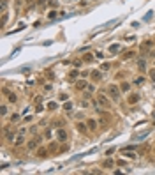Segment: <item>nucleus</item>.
<instances>
[{"label": "nucleus", "instance_id": "1", "mask_svg": "<svg viewBox=\"0 0 155 175\" xmlns=\"http://www.w3.org/2000/svg\"><path fill=\"white\" fill-rule=\"evenodd\" d=\"M108 92H109V95L113 97V101H120V85H109V88H108Z\"/></svg>", "mask_w": 155, "mask_h": 175}, {"label": "nucleus", "instance_id": "31", "mask_svg": "<svg viewBox=\"0 0 155 175\" xmlns=\"http://www.w3.org/2000/svg\"><path fill=\"white\" fill-rule=\"evenodd\" d=\"M113 152H115V149H113V147H111V149H109V150H108V152H106V156H108V158H109V156H111V154H113Z\"/></svg>", "mask_w": 155, "mask_h": 175}, {"label": "nucleus", "instance_id": "8", "mask_svg": "<svg viewBox=\"0 0 155 175\" xmlns=\"http://www.w3.org/2000/svg\"><path fill=\"white\" fill-rule=\"evenodd\" d=\"M76 127H78V131H79V133H86L88 131V124L86 122H78Z\"/></svg>", "mask_w": 155, "mask_h": 175}, {"label": "nucleus", "instance_id": "33", "mask_svg": "<svg viewBox=\"0 0 155 175\" xmlns=\"http://www.w3.org/2000/svg\"><path fill=\"white\" fill-rule=\"evenodd\" d=\"M86 90H88V92H93V90H95V87H93V85H88V88H86Z\"/></svg>", "mask_w": 155, "mask_h": 175}, {"label": "nucleus", "instance_id": "15", "mask_svg": "<svg viewBox=\"0 0 155 175\" xmlns=\"http://www.w3.org/2000/svg\"><path fill=\"white\" fill-rule=\"evenodd\" d=\"M78 74H79V71H78V69H72V71L69 73V78H71V80H74V78H78Z\"/></svg>", "mask_w": 155, "mask_h": 175}, {"label": "nucleus", "instance_id": "29", "mask_svg": "<svg viewBox=\"0 0 155 175\" xmlns=\"http://www.w3.org/2000/svg\"><path fill=\"white\" fill-rule=\"evenodd\" d=\"M5 7H7V0H2V12L5 11Z\"/></svg>", "mask_w": 155, "mask_h": 175}, {"label": "nucleus", "instance_id": "19", "mask_svg": "<svg viewBox=\"0 0 155 175\" xmlns=\"http://www.w3.org/2000/svg\"><path fill=\"white\" fill-rule=\"evenodd\" d=\"M58 108V104L55 103V101H51V103H48V110H56Z\"/></svg>", "mask_w": 155, "mask_h": 175}, {"label": "nucleus", "instance_id": "32", "mask_svg": "<svg viewBox=\"0 0 155 175\" xmlns=\"http://www.w3.org/2000/svg\"><path fill=\"white\" fill-rule=\"evenodd\" d=\"M44 136H46V138H49V136H51V129H48V131L44 133Z\"/></svg>", "mask_w": 155, "mask_h": 175}, {"label": "nucleus", "instance_id": "7", "mask_svg": "<svg viewBox=\"0 0 155 175\" xmlns=\"http://www.w3.org/2000/svg\"><path fill=\"white\" fill-rule=\"evenodd\" d=\"M76 88H78V90H86V88H88V83H86L85 80H78V82H76Z\"/></svg>", "mask_w": 155, "mask_h": 175}, {"label": "nucleus", "instance_id": "24", "mask_svg": "<svg viewBox=\"0 0 155 175\" xmlns=\"http://www.w3.org/2000/svg\"><path fill=\"white\" fill-rule=\"evenodd\" d=\"M7 23V14H5V11L2 12V25H5Z\"/></svg>", "mask_w": 155, "mask_h": 175}, {"label": "nucleus", "instance_id": "4", "mask_svg": "<svg viewBox=\"0 0 155 175\" xmlns=\"http://www.w3.org/2000/svg\"><path fill=\"white\" fill-rule=\"evenodd\" d=\"M139 99H141V95L134 92V94H130V95L127 97V103H129L130 106H134V104H138V103H139Z\"/></svg>", "mask_w": 155, "mask_h": 175}, {"label": "nucleus", "instance_id": "35", "mask_svg": "<svg viewBox=\"0 0 155 175\" xmlns=\"http://www.w3.org/2000/svg\"><path fill=\"white\" fill-rule=\"evenodd\" d=\"M27 2H28V4H32V2H34V0H27Z\"/></svg>", "mask_w": 155, "mask_h": 175}, {"label": "nucleus", "instance_id": "20", "mask_svg": "<svg viewBox=\"0 0 155 175\" xmlns=\"http://www.w3.org/2000/svg\"><path fill=\"white\" fill-rule=\"evenodd\" d=\"M83 60H85V62H93V57L88 53V55H85V57H83Z\"/></svg>", "mask_w": 155, "mask_h": 175}, {"label": "nucleus", "instance_id": "25", "mask_svg": "<svg viewBox=\"0 0 155 175\" xmlns=\"http://www.w3.org/2000/svg\"><path fill=\"white\" fill-rule=\"evenodd\" d=\"M37 154H39V156H42V158H44V156H46V149H39V150H37Z\"/></svg>", "mask_w": 155, "mask_h": 175}, {"label": "nucleus", "instance_id": "6", "mask_svg": "<svg viewBox=\"0 0 155 175\" xmlns=\"http://www.w3.org/2000/svg\"><path fill=\"white\" fill-rule=\"evenodd\" d=\"M39 142H41V140H39V138H34V140H30V142L27 143V149H28V150H34V149H37Z\"/></svg>", "mask_w": 155, "mask_h": 175}, {"label": "nucleus", "instance_id": "27", "mask_svg": "<svg viewBox=\"0 0 155 175\" xmlns=\"http://www.w3.org/2000/svg\"><path fill=\"white\" fill-rule=\"evenodd\" d=\"M150 46H152V41H145L143 43V48H150Z\"/></svg>", "mask_w": 155, "mask_h": 175}, {"label": "nucleus", "instance_id": "12", "mask_svg": "<svg viewBox=\"0 0 155 175\" xmlns=\"http://www.w3.org/2000/svg\"><path fill=\"white\" fill-rule=\"evenodd\" d=\"M113 165H115V161H113V159H106V161L102 163V166H104V168H113Z\"/></svg>", "mask_w": 155, "mask_h": 175}, {"label": "nucleus", "instance_id": "23", "mask_svg": "<svg viewBox=\"0 0 155 175\" xmlns=\"http://www.w3.org/2000/svg\"><path fill=\"white\" fill-rule=\"evenodd\" d=\"M138 67H139V71H145V60H139L138 62Z\"/></svg>", "mask_w": 155, "mask_h": 175}, {"label": "nucleus", "instance_id": "5", "mask_svg": "<svg viewBox=\"0 0 155 175\" xmlns=\"http://www.w3.org/2000/svg\"><path fill=\"white\" fill-rule=\"evenodd\" d=\"M23 142H25V136H23V133H19L16 138H14L12 145H14V147H19V145H23Z\"/></svg>", "mask_w": 155, "mask_h": 175}, {"label": "nucleus", "instance_id": "30", "mask_svg": "<svg viewBox=\"0 0 155 175\" xmlns=\"http://www.w3.org/2000/svg\"><path fill=\"white\" fill-rule=\"evenodd\" d=\"M101 69H102V71H108V69H109V64H108V62H106V64H102V67H101Z\"/></svg>", "mask_w": 155, "mask_h": 175}, {"label": "nucleus", "instance_id": "13", "mask_svg": "<svg viewBox=\"0 0 155 175\" xmlns=\"http://www.w3.org/2000/svg\"><path fill=\"white\" fill-rule=\"evenodd\" d=\"M92 78H93V80H95V82H99V80H101V78H102V74H101L99 71H93V73H92Z\"/></svg>", "mask_w": 155, "mask_h": 175}, {"label": "nucleus", "instance_id": "2", "mask_svg": "<svg viewBox=\"0 0 155 175\" xmlns=\"http://www.w3.org/2000/svg\"><path fill=\"white\" fill-rule=\"evenodd\" d=\"M95 104H99V106H102V108H109V106H111V101L108 99V97H106L104 94H101V95H97Z\"/></svg>", "mask_w": 155, "mask_h": 175}, {"label": "nucleus", "instance_id": "18", "mask_svg": "<svg viewBox=\"0 0 155 175\" xmlns=\"http://www.w3.org/2000/svg\"><path fill=\"white\" fill-rule=\"evenodd\" d=\"M123 154L127 156V158H130V159H134V158H136V154H134V152H130V150H127V149H123Z\"/></svg>", "mask_w": 155, "mask_h": 175}, {"label": "nucleus", "instance_id": "9", "mask_svg": "<svg viewBox=\"0 0 155 175\" xmlns=\"http://www.w3.org/2000/svg\"><path fill=\"white\" fill-rule=\"evenodd\" d=\"M86 124H88V129H92V131L97 129V120H95V119H88Z\"/></svg>", "mask_w": 155, "mask_h": 175}, {"label": "nucleus", "instance_id": "22", "mask_svg": "<svg viewBox=\"0 0 155 175\" xmlns=\"http://www.w3.org/2000/svg\"><path fill=\"white\" fill-rule=\"evenodd\" d=\"M64 110H65V111H71V110H72V103H65V104H64Z\"/></svg>", "mask_w": 155, "mask_h": 175}, {"label": "nucleus", "instance_id": "10", "mask_svg": "<svg viewBox=\"0 0 155 175\" xmlns=\"http://www.w3.org/2000/svg\"><path fill=\"white\" fill-rule=\"evenodd\" d=\"M120 90H122V92H129V90H130V83L122 82V83H120Z\"/></svg>", "mask_w": 155, "mask_h": 175}, {"label": "nucleus", "instance_id": "21", "mask_svg": "<svg viewBox=\"0 0 155 175\" xmlns=\"http://www.w3.org/2000/svg\"><path fill=\"white\" fill-rule=\"evenodd\" d=\"M134 57V51H127L125 55H123V58H125V60H129V58H132Z\"/></svg>", "mask_w": 155, "mask_h": 175}, {"label": "nucleus", "instance_id": "17", "mask_svg": "<svg viewBox=\"0 0 155 175\" xmlns=\"http://www.w3.org/2000/svg\"><path fill=\"white\" fill-rule=\"evenodd\" d=\"M143 83H145V78L143 76H139V78H136V80H134V85H138V87L143 85Z\"/></svg>", "mask_w": 155, "mask_h": 175}, {"label": "nucleus", "instance_id": "3", "mask_svg": "<svg viewBox=\"0 0 155 175\" xmlns=\"http://www.w3.org/2000/svg\"><path fill=\"white\" fill-rule=\"evenodd\" d=\"M56 138H58V142H65V140L69 138V134H67V131H65V129L58 127V129H56Z\"/></svg>", "mask_w": 155, "mask_h": 175}, {"label": "nucleus", "instance_id": "34", "mask_svg": "<svg viewBox=\"0 0 155 175\" xmlns=\"http://www.w3.org/2000/svg\"><path fill=\"white\" fill-rule=\"evenodd\" d=\"M39 4H46V0H39Z\"/></svg>", "mask_w": 155, "mask_h": 175}, {"label": "nucleus", "instance_id": "28", "mask_svg": "<svg viewBox=\"0 0 155 175\" xmlns=\"http://www.w3.org/2000/svg\"><path fill=\"white\" fill-rule=\"evenodd\" d=\"M42 110H44V108H42V104H37V108H35V111H37V113H41Z\"/></svg>", "mask_w": 155, "mask_h": 175}, {"label": "nucleus", "instance_id": "11", "mask_svg": "<svg viewBox=\"0 0 155 175\" xmlns=\"http://www.w3.org/2000/svg\"><path fill=\"white\" fill-rule=\"evenodd\" d=\"M7 101H9V103H12V104H14V103H16V101H18V97H16V95H14V94H12V92H9V94H7Z\"/></svg>", "mask_w": 155, "mask_h": 175}, {"label": "nucleus", "instance_id": "26", "mask_svg": "<svg viewBox=\"0 0 155 175\" xmlns=\"http://www.w3.org/2000/svg\"><path fill=\"white\" fill-rule=\"evenodd\" d=\"M18 119H19V115H18V113H14V115H12V117H11V122H16V120H18Z\"/></svg>", "mask_w": 155, "mask_h": 175}, {"label": "nucleus", "instance_id": "14", "mask_svg": "<svg viewBox=\"0 0 155 175\" xmlns=\"http://www.w3.org/2000/svg\"><path fill=\"white\" fill-rule=\"evenodd\" d=\"M109 51H111V53H118V51H120V44H113V46H109Z\"/></svg>", "mask_w": 155, "mask_h": 175}, {"label": "nucleus", "instance_id": "16", "mask_svg": "<svg viewBox=\"0 0 155 175\" xmlns=\"http://www.w3.org/2000/svg\"><path fill=\"white\" fill-rule=\"evenodd\" d=\"M0 115H2V117L7 115V104H5V103H2V108H0Z\"/></svg>", "mask_w": 155, "mask_h": 175}]
</instances>
